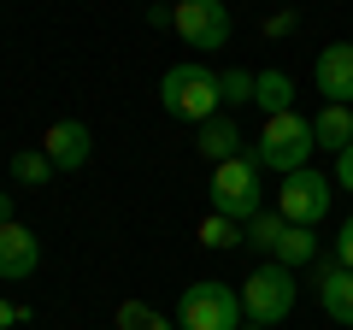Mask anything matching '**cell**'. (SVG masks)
Here are the masks:
<instances>
[{
  "label": "cell",
  "instance_id": "cell-1",
  "mask_svg": "<svg viewBox=\"0 0 353 330\" xmlns=\"http://www.w3.org/2000/svg\"><path fill=\"white\" fill-rule=\"evenodd\" d=\"M159 106L171 118H183V124L201 130L206 118H218V106H224V89H218V71H206L201 59H183L171 65V71L159 77Z\"/></svg>",
  "mask_w": 353,
  "mask_h": 330
},
{
  "label": "cell",
  "instance_id": "cell-2",
  "mask_svg": "<svg viewBox=\"0 0 353 330\" xmlns=\"http://www.w3.org/2000/svg\"><path fill=\"white\" fill-rule=\"evenodd\" d=\"M294 295H301L294 271H289V266H277V260H265V266H259V271H248V283H241V313H248V324L277 330L283 318L294 313Z\"/></svg>",
  "mask_w": 353,
  "mask_h": 330
},
{
  "label": "cell",
  "instance_id": "cell-3",
  "mask_svg": "<svg viewBox=\"0 0 353 330\" xmlns=\"http://www.w3.org/2000/svg\"><path fill=\"white\" fill-rule=\"evenodd\" d=\"M212 213L236 218V224H248L253 213H265V183H259V159H248V153H236V159L212 165Z\"/></svg>",
  "mask_w": 353,
  "mask_h": 330
},
{
  "label": "cell",
  "instance_id": "cell-4",
  "mask_svg": "<svg viewBox=\"0 0 353 330\" xmlns=\"http://www.w3.org/2000/svg\"><path fill=\"white\" fill-rule=\"evenodd\" d=\"M176 324L183 330H241L248 324V313H241V289H230V283H189L183 289V301H176Z\"/></svg>",
  "mask_w": 353,
  "mask_h": 330
},
{
  "label": "cell",
  "instance_id": "cell-5",
  "mask_svg": "<svg viewBox=\"0 0 353 330\" xmlns=\"http://www.w3.org/2000/svg\"><path fill=\"white\" fill-rule=\"evenodd\" d=\"M312 148H318V142H312V118H301V113H277V118H265L253 159L289 177V171H301V165L312 159Z\"/></svg>",
  "mask_w": 353,
  "mask_h": 330
},
{
  "label": "cell",
  "instance_id": "cell-6",
  "mask_svg": "<svg viewBox=\"0 0 353 330\" xmlns=\"http://www.w3.org/2000/svg\"><path fill=\"white\" fill-rule=\"evenodd\" d=\"M171 30L189 41V48L218 53L230 41V6L224 0H176L171 6Z\"/></svg>",
  "mask_w": 353,
  "mask_h": 330
},
{
  "label": "cell",
  "instance_id": "cell-7",
  "mask_svg": "<svg viewBox=\"0 0 353 330\" xmlns=\"http://www.w3.org/2000/svg\"><path fill=\"white\" fill-rule=\"evenodd\" d=\"M277 213L289 218V224H324V213H330V177L324 171H312V165H301V171H289L283 177V189H277Z\"/></svg>",
  "mask_w": 353,
  "mask_h": 330
},
{
  "label": "cell",
  "instance_id": "cell-8",
  "mask_svg": "<svg viewBox=\"0 0 353 330\" xmlns=\"http://www.w3.org/2000/svg\"><path fill=\"white\" fill-rule=\"evenodd\" d=\"M312 83H318V95H324V106H353V41L318 48Z\"/></svg>",
  "mask_w": 353,
  "mask_h": 330
},
{
  "label": "cell",
  "instance_id": "cell-9",
  "mask_svg": "<svg viewBox=\"0 0 353 330\" xmlns=\"http://www.w3.org/2000/svg\"><path fill=\"white\" fill-rule=\"evenodd\" d=\"M41 153L53 159V171H83L88 153H94V136H88V124H77V118H59V124L41 130Z\"/></svg>",
  "mask_w": 353,
  "mask_h": 330
},
{
  "label": "cell",
  "instance_id": "cell-10",
  "mask_svg": "<svg viewBox=\"0 0 353 330\" xmlns=\"http://www.w3.org/2000/svg\"><path fill=\"white\" fill-rule=\"evenodd\" d=\"M41 266V242L30 236L24 224H0V283H18V278H30V271Z\"/></svg>",
  "mask_w": 353,
  "mask_h": 330
},
{
  "label": "cell",
  "instance_id": "cell-11",
  "mask_svg": "<svg viewBox=\"0 0 353 330\" xmlns=\"http://www.w3.org/2000/svg\"><path fill=\"white\" fill-rule=\"evenodd\" d=\"M318 307H324L341 330H353V271H347V266L330 260V266L318 271Z\"/></svg>",
  "mask_w": 353,
  "mask_h": 330
},
{
  "label": "cell",
  "instance_id": "cell-12",
  "mask_svg": "<svg viewBox=\"0 0 353 330\" xmlns=\"http://www.w3.org/2000/svg\"><path fill=\"white\" fill-rule=\"evenodd\" d=\"M194 148H201V159H206V165L236 159V153H241V124H236V118H224V113L206 118V124L194 130Z\"/></svg>",
  "mask_w": 353,
  "mask_h": 330
},
{
  "label": "cell",
  "instance_id": "cell-13",
  "mask_svg": "<svg viewBox=\"0 0 353 330\" xmlns=\"http://www.w3.org/2000/svg\"><path fill=\"white\" fill-rule=\"evenodd\" d=\"M312 142L324 153H341L353 142V106H324V113L312 118Z\"/></svg>",
  "mask_w": 353,
  "mask_h": 330
},
{
  "label": "cell",
  "instance_id": "cell-14",
  "mask_svg": "<svg viewBox=\"0 0 353 330\" xmlns=\"http://www.w3.org/2000/svg\"><path fill=\"white\" fill-rule=\"evenodd\" d=\"M253 106H259L265 118H277V113H294V77H289V71H259V89H253Z\"/></svg>",
  "mask_w": 353,
  "mask_h": 330
},
{
  "label": "cell",
  "instance_id": "cell-15",
  "mask_svg": "<svg viewBox=\"0 0 353 330\" xmlns=\"http://www.w3.org/2000/svg\"><path fill=\"white\" fill-rule=\"evenodd\" d=\"M271 260H277V266H289V271L312 266V260H318V236H312L306 224H289V230H283V242H277V254H271Z\"/></svg>",
  "mask_w": 353,
  "mask_h": 330
},
{
  "label": "cell",
  "instance_id": "cell-16",
  "mask_svg": "<svg viewBox=\"0 0 353 330\" xmlns=\"http://www.w3.org/2000/svg\"><path fill=\"white\" fill-rule=\"evenodd\" d=\"M12 183H24V189H48V183H53V159L41 148H18L12 153Z\"/></svg>",
  "mask_w": 353,
  "mask_h": 330
},
{
  "label": "cell",
  "instance_id": "cell-17",
  "mask_svg": "<svg viewBox=\"0 0 353 330\" xmlns=\"http://www.w3.org/2000/svg\"><path fill=\"white\" fill-rule=\"evenodd\" d=\"M236 242H248V224H236V218H224V213H206L201 218V248H236Z\"/></svg>",
  "mask_w": 353,
  "mask_h": 330
},
{
  "label": "cell",
  "instance_id": "cell-18",
  "mask_svg": "<svg viewBox=\"0 0 353 330\" xmlns=\"http://www.w3.org/2000/svg\"><path fill=\"white\" fill-rule=\"evenodd\" d=\"M283 230H289V218H283V213H253V218H248V248H259V254H277Z\"/></svg>",
  "mask_w": 353,
  "mask_h": 330
},
{
  "label": "cell",
  "instance_id": "cell-19",
  "mask_svg": "<svg viewBox=\"0 0 353 330\" xmlns=\"http://www.w3.org/2000/svg\"><path fill=\"white\" fill-rule=\"evenodd\" d=\"M112 324H118V330H171V324H165V318L153 313L148 301H118V313H112Z\"/></svg>",
  "mask_w": 353,
  "mask_h": 330
},
{
  "label": "cell",
  "instance_id": "cell-20",
  "mask_svg": "<svg viewBox=\"0 0 353 330\" xmlns=\"http://www.w3.org/2000/svg\"><path fill=\"white\" fill-rule=\"evenodd\" d=\"M218 89H224V106H253L259 71H218Z\"/></svg>",
  "mask_w": 353,
  "mask_h": 330
},
{
  "label": "cell",
  "instance_id": "cell-21",
  "mask_svg": "<svg viewBox=\"0 0 353 330\" xmlns=\"http://www.w3.org/2000/svg\"><path fill=\"white\" fill-rule=\"evenodd\" d=\"M336 266L353 271V218H341V236H336Z\"/></svg>",
  "mask_w": 353,
  "mask_h": 330
},
{
  "label": "cell",
  "instance_id": "cell-22",
  "mask_svg": "<svg viewBox=\"0 0 353 330\" xmlns=\"http://www.w3.org/2000/svg\"><path fill=\"white\" fill-rule=\"evenodd\" d=\"M12 324H30V307H18V301L0 295V330H12Z\"/></svg>",
  "mask_w": 353,
  "mask_h": 330
},
{
  "label": "cell",
  "instance_id": "cell-23",
  "mask_svg": "<svg viewBox=\"0 0 353 330\" xmlns=\"http://www.w3.org/2000/svg\"><path fill=\"white\" fill-rule=\"evenodd\" d=\"M336 183H341V189L353 195V142H347V148L336 153Z\"/></svg>",
  "mask_w": 353,
  "mask_h": 330
},
{
  "label": "cell",
  "instance_id": "cell-24",
  "mask_svg": "<svg viewBox=\"0 0 353 330\" xmlns=\"http://www.w3.org/2000/svg\"><path fill=\"white\" fill-rule=\"evenodd\" d=\"M265 30H271V36H289V30H294V12H277L271 24H265Z\"/></svg>",
  "mask_w": 353,
  "mask_h": 330
},
{
  "label": "cell",
  "instance_id": "cell-25",
  "mask_svg": "<svg viewBox=\"0 0 353 330\" xmlns=\"http://www.w3.org/2000/svg\"><path fill=\"white\" fill-rule=\"evenodd\" d=\"M0 224H12V195L0 189Z\"/></svg>",
  "mask_w": 353,
  "mask_h": 330
},
{
  "label": "cell",
  "instance_id": "cell-26",
  "mask_svg": "<svg viewBox=\"0 0 353 330\" xmlns=\"http://www.w3.org/2000/svg\"><path fill=\"white\" fill-rule=\"evenodd\" d=\"M241 330H265V324H241Z\"/></svg>",
  "mask_w": 353,
  "mask_h": 330
},
{
  "label": "cell",
  "instance_id": "cell-27",
  "mask_svg": "<svg viewBox=\"0 0 353 330\" xmlns=\"http://www.w3.org/2000/svg\"><path fill=\"white\" fill-rule=\"evenodd\" d=\"M171 330H183V324H171Z\"/></svg>",
  "mask_w": 353,
  "mask_h": 330
},
{
  "label": "cell",
  "instance_id": "cell-28",
  "mask_svg": "<svg viewBox=\"0 0 353 330\" xmlns=\"http://www.w3.org/2000/svg\"><path fill=\"white\" fill-rule=\"evenodd\" d=\"M171 6H176V0H171Z\"/></svg>",
  "mask_w": 353,
  "mask_h": 330
}]
</instances>
